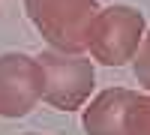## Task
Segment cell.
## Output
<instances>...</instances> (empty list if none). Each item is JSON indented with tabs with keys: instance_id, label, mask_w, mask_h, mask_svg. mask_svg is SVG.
Wrapping results in <instances>:
<instances>
[{
	"instance_id": "obj_8",
	"label": "cell",
	"mask_w": 150,
	"mask_h": 135,
	"mask_svg": "<svg viewBox=\"0 0 150 135\" xmlns=\"http://www.w3.org/2000/svg\"><path fill=\"white\" fill-rule=\"evenodd\" d=\"M147 135H150V132H147Z\"/></svg>"
},
{
	"instance_id": "obj_1",
	"label": "cell",
	"mask_w": 150,
	"mask_h": 135,
	"mask_svg": "<svg viewBox=\"0 0 150 135\" xmlns=\"http://www.w3.org/2000/svg\"><path fill=\"white\" fill-rule=\"evenodd\" d=\"M24 12L51 48L84 54L93 18L99 15V3L96 0H24Z\"/></svg>"
},
{
	"instance_id": "obj_3",
	"label": "cell",
	"mask_w": 150,
	"mask_h": 135,
	"mask_svg": "<svg viewBox=\"0 0 150 135\" xmlns=\"http://www.w3.org/2000/svg\"><path fill=\"white\" fill-rule=\"evenodd\" d=\"M81 126L87 135H147L150 96L129 87H108L84 108Z\"/></svg>"
},
{
	"instance_id": "obj_5",
	"label": "cell",
	"mask_w": 150,
	"mask_h": 135,
	"mask_svg": "<svg viewBox=\"0 0 150 135\" xmlns=\"http://www.w3.org/2000/svg\"><path fill=\"white\" fill-rule=\"evenodd\" d=\"M42 66L30 54H0V117L18 120L42 99Z\"/></svg>"
},
{
	"instance_id": "obj_7",
	"label": "cell",
	"mask_w": 150,
	"mask_h": 135,
	"mask_svg": "<svg viewBox=\"0 0 150 135\" xmlns=\"http://www.w3.org/2000/svg\"><path fill=\"white\" fill-rule=\"evenodd\" d=\"M24 135H36V132H24Z\"/></svg>"
},
{
	"instance_id": "obj_6",
	"label": "cell",
	"mask_w": 150,
	"mask_h": 135,
	"mask_svg": "<svg viewBox=\"0 0 150 135\" xmlns=\"http://www.w3.org/2000/svg\"><path fill=\"white\" fill-rule=\"evenodd\" d=\"M132 75L144 90H150V30L144 33V42L138 48V54L132 57Z\"/></svg>"
},
{
	"instance_id": "obj_2",
	"label": "cell",
	"mask_w": 150,
	"mask_h": 135,
	"mask_svg": "<svg viewBox=\"0 0 150 135\" xmlns=\"http://www.w3.org/2000/svg\"><path fill=\"white\" fill-rule=\"evenodd\" d=\"M144 33H147V21L141 12L126 3H114L99 9V15L93 18L87 51L102 66H123L138 54Z\"/></svg>"
},
{
	"instance_id": "obj_4",
	"label": "cell",
	"mask_w": 150,
	"mask_h": 135,
	"mask_svg": "<svg viewBox=\"0 0 150 135\" xmlns=\"http://www.w3.org/2000/svg\"><path fill=\"white\" fill-rule=\"evenodd\" d=\"M42 66V102H48L57 111H78V108L93 96V63L81 54H69V51H57L48 48L39 57Z\"/></svg>"
}]
</instances>
